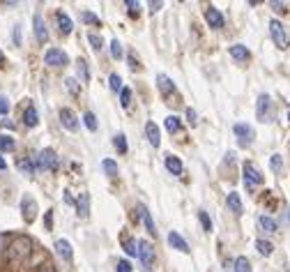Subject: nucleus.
I'll list each match as a JSON object with an SVG mask.
<instances>
[{
	"label": "nucleus",
	"instance_id": "1",
	"mask_svg": "<svg viewBox=\"0 0 290 272\" xmlns=\"http://www.w3.org/2000/svg\"><path fill=\"white\" fill-rule=\"evenodd\" d=\"M256 115H258V120L260 123H272L274 118V104L272 99H270V95H260L258 97V102H256Z\"/></svg>",
	"mask_w": 290,
	"mask_h": 272
},
{
	"label": "nucleus",
	"instance_id": "2",
	"mask_svg": "<svg viewBox=\"0 0 290 272\" xmlns=\"http://www.w3.org/2000/svg\"><path fill=\"white\" fill-rule=\"evenodd\" d=\"M37 168H42V171H53V168H58V155H55V150L53 148H44L39 152V157H37Z\"/></svg>",
	"mask_w": 290,
	"mask_h": 272
},
{
	"label": "nucleus",
	"instance_id": "3",
	"mask_svg": "<svg viewBox=\"0 0 290 272\" xmlns=\"http://www.w3.org/2000/svg\"><path fill=\"white\" fill-rule=\"evenodd\" d=\"M244 180H246V187L249 189H254V187H258V184H263V173H260V168L256 166V164H251V162H246L244 164Z\"/></svg>",
	"mask_w": 290,
	"mask_h": 272
},
{
	"label": "nucleus",
	"instance_id": "4",
	"mask_svg": "<svg viewBox=\"0 0 290 272\" xmlns=\"http://www.w3.org/2000/svg\"><path fill=\"white\" fill-rule=\"evenodd\" d=\"M270 33H272V39L274 44L279 46V49H288V35H286V28H283L281 21H274L270 23Z\"/></svg>",
	"mask_w": 290,
	"mask_h": 272
},
{
	"label": "nucleus",
	"instance_id": "5",
	"mask_svg": "<svg viewBox=\"0 0 290 272\" xmlns=\"http://www.w3.org/2000/svg\"><path fill=\"white\" fill-rule=\"evenodd\" d=\"M44 62L49 67H65L67 65V53L62 49H49L44 53Z\"/></svg>",
	"mask_w": 290,
	"mask_h": 272
},
{
	"label": "nucleus",
	"instance_id": "6",
	"mask_svg": "<svg viewBox=\"0 0 290 272\" xmlns=\"http://www.w3.org/2000/svg\"><path fill=\"white\" fill-rule=\"evenodd\" d=\"M233 132H235V136L239 139V145H242V148H246V145L251 143V139H254V127L246 123H238L233 127Z\"/></svg>",
	"mask_w": 290,
	"mask_h": 272
},
{
	"label": "nucleus",
	"instance_id": "7",
	"mask_svg": "<svg viewBox=\"0 0 290 272\" xmlns=\"http://www.w3.org/2000/svg\"><path fill=\"white\" fill-rule=\"evenodd\" d=\"M21 210H23V219L26 221H33L37 217V201L30 194H26V196L21 199Z\"/></svg>",
	"mask_w": 290,
	"mask_h": 272
},
{
	"label": "nucleus",
	"instance_id": "8",
	"mask_svg": "<svg viewBox=\"0 0 290 272\" xmlns=\"http://www.w3.org/2000/svg\"><path fill=\"white\" fill-rule=\"evenodd\" d=\"M28 252H30V240L28 237H18L14 247H12V258L14 261H21V258H26Z\"/></svg>",
	"mask_w": 290,
	"mask_h": 272
},
{
	"label": "nucleus",
	"instance_id": "9",
	"mask_svg": "<svg viewBox=\"0 0 290 272\" xmlns=\"http://www.w3.org/2000/svg\"><path fill=\"white\" fill-rule=\"evenodd\" d=\"M138 258H141V263L145 265V268H150L152 265V261H154V247L150 245V242H138Z\"/></svg>",
	"mask_w": 290,
	"mask_h": 272
},
{
	"label": "nucleus",
	"instance_id": "10",
	"mask_svg": "<svg viewBox=\"0 0 290 272\" xmlns=\"http://www.w3.org/2000/svg\"><path fill=\"white\" fill-rule=\"evenodd\" d=\"M33 28H35L37 42H39V44H46V39H49V33H46L44 18H42V14H39V12H37L35 17H33Z\"/></svg>",
	"mask_w": 290,
	"mask_h": 272
},
{
	"label": "nucleus",
	"instance_id": "11",
	"mask_svg": "<svg viewBox=\"0 0 290 272\" xmlns=\"http://www.w3.org/2000/svg\"><path fill=\"white\" fill-rule=\"evenodd\" d=\"M60 123L65 129H69V132H76L79 129V120H76V115L71 109H62L60 111Z\"/></svg>",
	"mask_w": 290,
	"mask_h": 272
},
{
	"label": "nucleus",
	"instance_id": "12",
	"mask_svg": "<svg viewBox=\"0 0 290 272\" xmlns=\"http://www.w3.org/2000/svg\"><path fill=\"white\" fill-rule=\"evenodd\" d=\"M168 245L175 247L177 252H182V254H189V245H187V240L180 236V233H175V231L168 233Z\"/></svg>",
	"mask_w": 290,
	"mask_h": 272
},
{
	"label": "nucleus",
	"instance_id": "13",
	"mask_svg": "<svg viewBox=\"0 0 290 272\" xmlns=\"http://www.w3.org/2000/svg\"><path fill=\"white\" fill-rule=\"evenodd\" d=\"M205 21L210 23V28H223V14L214 7L205 9Z\"/></svg>",
	"mask_w": 290,
	"mask_h": 272
},
{
	"label": "nucleus",
	"instance_id": "14",
	"mask_svg": "<svg viewBox=\"0 0 290 272\" xmlns=\"http://www.w3.org/2000/svg\"><path fill=\"white\" fill-rule=\"evenodd\" d=\"M145 136H148L150 145L152 148H159V143H161V132H159V127L154 123H148L145 125Z\"/></svg>",
	"mask_w": 290,
	"mask_h": 272
},
{
	"label": "nucleus",
	"instance_id": "15",
	"mask_svg": "<svg viewBox=\"0 0 290 272\" xmlns=\"http://www.w3.org/2000/svg\"><path fill=\"white\" fill-rule=\"evenodd\" d=\"M230 55H233L235 60H239V62H244V60H249V58H251V53H249V49H246L244 44L230 46Z\"/></svg>",
	"mask_w": 290,
	"mask_h": 272
},
{
	"label": "nucleus",
	"instance_id": "16",
	"mask_svg": "<svg viewBox=\"0 0 290 272\" xmlns=\"http://www.w3.org/2000/svg\"><path fill=\"white\" fill-rule=\"evenodd\" d=\"M55 249H58V256H60V258H65V261H71L74 252H71V245L67 242V240H58V242H55Z\"/></svg>",
	"mask_w": 290,
	"mask_h": 272
},
{
	"label": "nucleus",
	"instance_id": "17",
	"mask_svg": "<svg viewBox=\"0 0 290 272\" xmlns=\"http://www.w3.org/2000/svg\"><path fill=\"white\" fill-rule=\"evenodd\" d=\"M23 123H26L28 127H37V123H39V113H37V109L33 104L26 109V113H23Z\"/></svg>",
	"mask_w": 290,
	"mask_h": 272
},
{
	"label": "nucleus",
	"instance_id": "18",
	"mask_svg": "<svg viewBox=\"0 0 290 272\" xmlns=\"http://www.w3.org/2000/svg\"><path fill=\"white\" fill-rule=\"evenodd\" d=\"M166 168L173 176H180V173H182V162H180L175 155H166Z\"/></svg>",
	"mask_w": 290,
	"mask_h": 272
},
{
	"label": "nucleus",
	"instance_id": "19",
	"mask_svg": "<svg viewBox=\"0 0 290 272\" xmlns=\"http://www.w3.org/2000/svg\"><path fill=\"white\" fill-rule=\"evenodd\" d=\"M258 224H260V228H263L265 233H274V231L279 228V224H276L272 217H267V215H260V217H258Z\"/></svg>",
	"mask_w": 290,
	"mask_h": 272
},
{
	"label": "nucleus",
	"instance_id": "20",
	"mask_svg": "<svg viewBox=\"0 0 290 272\" xmlns=\"http://www.w3.org/2000/svg\"><path fill=\"white\" fill-rule=\"evenodd\" d=\"M138 212H141V219H143V224H145V228H148V233L150 236H157V231H154V221H152V217H150V210L141 205Z\"/></svg>",
	"mask_w": 290,
	"mask_h": 272
},
{
	"label": "nucleus",
	"instance_id": "21",
	"mask_svg": "<svg viewBox=\"0 0 290 272\" xmlns=\"http://www.w3.org/2000/svg\"><path fill=\"white\" fill-rule=\"evenodd\" d=\"M157 83H159V90H161L164 95H168V92H173V90H175L173 81L168 79V76H164V74H159V76H157Z\"/></svg>",
	"mask_w": 290,
	"mask_h": 272
},
{
	"label": "nucleus",
	"instance_id": "22",
	"mask_svg": "<svg viewBox=\"0 0 290 272\" xmlns=\"http://www.w3.org/2000/svg\"><path fill=\"white\" fill-rule=\"evenodd\" d=\"M79 215L85 219L88 217V212H90V194H81V199H79Z\"/></svg>",
	"mask_w": 290,
	"mask_h": 272
},
{
	"label": "nucleus",
	"instance_id": "23",
	"mask_svg": "<svg viewBox=\"0 0 290 272\" xmlns=\"http://www.w3.org/2000/svg\"><path fill=\"white\" fill-rule=\"evenodd\" d=\"M228 208L235 212V215H242V201H239L238 192H230L228 194Z\"/></svg>",
	"mask_w": 290,
	"mask_h": 272
},
{
	"label": "nucleus",
	"instance_id": "24",
	"mask_svg": "<svg viewBox=\"0 0 290 272\" xmlns=\"http://www.w3.org/2000/svg\"><path fill=\"white\" fill-rule=\"evenodd\" d=\"M14 148H17V141L12 139V136L0 134V152H12Z\"/></svg>",
	"mask_w": 290,
	"mask_h": 272
},
{
	"label": "nucleus",
	"instance_id": "25",
	"mask_svg": "<svg viewBox=\"0 0 290 272\" xmlns=\"http://www.w3.org/2000/svg\"><path fill=\"white\" fill-rule=\"evenodd\" d=\"M58 23H60V30H62V33H71V28H74L71 18L67 17L65 12H58Z\"/></svg>",
	"mask_w": 290,
	"mask_h": 272
},
{
	"label": "nucleus",
	"instance_id": "26",
	"mask_svg": "<svg viewBox=\"0 0 290 272\" xmlns=\"http://www.w3.org/2000/svg\"><path fill=\"white\" fill-rule=\"evenodd\" d=\"M113 145H115V150H118L120 155H127V139H124V134H115Z\"/></svg>",
	"mask_w": 290,
	"mask_h": 272
},
{
	"label": "nucleus",
	"instance_id": "27",
	"mask_svg": "<svg viewBox=\"0 0 290 272\" xmlns=\"http://www.w3.org/2000/svg\"><path fill=\"white\" fill-rule=\"evenodd\" d=\"M256 249L260 252L263 256H270L274 252V247H272V242H267V240H256Z\"/></svg>",
	"mask_w": 290,
	"mask_h": 272
},
{
	"label": "nucleus",
	"instance_id": "28",
	"mask_svg": "<svg viewBox=\"0 0 290 272\" xmlns=\"http://www.w3.org/2000/svg\"><path fill=\"white\" fill-rule=\"evenodd\" d=\"M120 104H122V109H129V106H132V88L120 90Z\"/></svg>",
	"mask_w": 290,
	"mask_h": 272
},
{
	"label": "nucleus",
	"instance_id": "29",
	"mask_svg": "<svg viewBox=\"0 0 290 272\" xmlns=\"http://www.w3.org/2000/svg\"><path fill=\"white\" fill-rule=\"evenodd\" d=\"M83 125L88 127L90 132H97V118H95V113H92V111H88V113L83 115Z\"/></svg>",
	"mask_w": 290,
	"mask_h": 272
},
{
	"label": "nucleus",
	"instance_id": "30",
	"mask_svg": "<svg viewBox=\"0 0 290 272\" xmlns=\"http://www.w3.org/2000/svg\"><path fill=\"white\" fill-rule=\"evenodd\" d=\"M177 129H180V118H175V115H168V118H166V132L175 134Z\"/></svg>",
	"mask_w": 290,
	"mask_h": 272
},
{
	"label": "nucleus",
	"instance_id": "31",
	"mask_svg": "<svg viewBox=\"0 0 290 272\" xmlns=\"http://www.w3.org/2000/svg\"><path fill=\"white\" fill-rule=\"evenodd\" d=\"M235 272H251V263H249V258L239 256L238 261H235Z\"/></svg>",
	"mask_w": 290,
	"mask_h": 272
},
{
	"label": "nucleus",
	"instance_id": "32",
	"mask_svg": "<svg viewBox=\"0 0 290 272\" xmlns=\"http://www.w3.org/2000/svg\"><path fill=\"white\" fill-rule=\"evenodd\" d=\"M88 42L92 44L95 51H102V46H104V39H102L99 35H95V33H88Z\"/></svg>",
	"mask_w": 290,
	"mask_h": 272
},
{
	"label": "nucleus",
	"instance_id": "33",
	"mask_svg": "<svg viewBox=\"0 0 290 272\" xmlns=\"http://www.w3.org/2000/svg\"><path fill=\"white\" fill-rule=\"evenodd\" d=\"M102 166H104V171L108 173V176H118V164H115L113 159H104Z\"/></svg>",
	"mask_w": 290,
	"mask_h": 272
},
{
	"label": "nucleus",
	"instance_id": "34",
	"mask_svg": "<svg viewBox=\"0 0 290 272\" xmlns=\"http://www.w3.org/2000/svg\"><path fill=\"white\" fill-rule=\"evenodd\" d=\"M111 55H113L115 60L122 58V44H120L118 39H111Z\"/></svg>",
	"mask_w": 290,
	"mask_h": 272
},
{
	"label": "nucleus",
	"instance_id": "35",
	"mask_svg": "<svg viewBox=\"0 0 290 272\" xmlns=\"http://www.w3.org/2000/svg\"><path fill=\"white\" fill-rule=\"evenodd\" d=\"M17 166L21 168V171H23V173H28V176H33V173H35V162H33V164H30V162H28V159H21V162H18Z\"/></svg>",
	"mask_w": 290,
	"mask_h": 272
},
{
	"label": "nucleus",
	"instance_id": "36",
	"mask_svg": "<svg viewBox=\"0 0 290 272\" xmlns=\"http://www.w3.org/2000/svg\"><path fill=\"white\" fill-rule=\"evenodd\" d=\"M270 166H272L274 173H281V168H283V159H281V155H272V159H270Z\"/></svg>",
	"mask_w": 290,
	"mask_h": 272
},
{
	"label": "nucleus",
	"instance_id": "37",
	"mask_svg": "<svg viewBox=\"0 0 290 272\" xmlns=\"http://www.w3.org/2000/svg\"><path fill=\"white\" fill-rule=\"evenodd\" d=\"M198 219H201L203 228H205V233H210V231H212V221H210V217H207V212L201 210V212H198Z\"/></svg>",
	"mask_w": 290,
	"mask_h": 272
},
{
	"label": "nucleus",
	"instance_id": "38",
	"mask_svg": "<svg viewBox=\"0 0 290 272\" xmlns=\"http://www.w3.org/2000/svg\"><path fill=\"white\" fill-rule=\"evenodd\" d=\"M65 88L69 90L71 95H79V83H76V79H65Z\"/></svg>",
	"mask_w": 290,
	"mask_h": 272
},
{
	"label": "nucleus",
	"instance_id": "39",
	"mask_svg": "<svg viewBox=\"0 0 290 272\" xmlns=\"http://www.w3.org/2000/svg\"><path fill=\"white\" fill-rule=\"evenodd\" d=\"M124 249H127L129 256H138V242H134V240H127V242H124Z\"/></svg>",
	"mask_w": 290,
	"mask_h": 272
},
{
	"label": "nucleus",
	"instance_id": "40",
	"mask_svg": "<svg viewBox=\"0 0 290 272\" xmlns=\"http://www.w3.org/2000/svg\"><path fill=\"white\" fill-rule=\"evenodd\" d=\"M76 67H79V72H81V79H83V81H90V72H88V67H85V62L79 60V62H76Z\"/></svg>",
	"mask_w": 290,
	"mask_h": 272
},
{
	"label": "nucleus",
	"instance_id": "41",
	"mask_svg": "<svg viewBox=\"0 0 290 272\" xmlns=\"http://www.w3.org/2000/svg\"><path fill=\"white\" fill-rule=\"evenodd\" d=\"M111 90H122V79L118 76V74H111Z\"/></svg>",
	"mask_w": 290,
	"mask_h": 272
},
{
	"label": "nucleus",
	"instance_id": "42",
	"mask_svg": "<svg viewBox=\"0 0 290 272\" xmlns=\"http://www.w3.org/2000/svg\"><path fill=\"white\" fill-rule=\"evenodd\" d=\"M9 113V99L5 95H0V115H7Z\"/></svg>",
	"mask_w": 290,
	"mask_h": 272
},
{
	"label": "nucleus",
	"instance_id": "43",
	"mask_svg": "<svg viewBox=\"0 0 290 272\" xmlns=\"http://www.w3.org/2000/svg\"><path fill=\"white\" fill-rule=\"evenodd\" d=\"M127 7H129V12H132V17H136V14H138V9H141V5H138L136 0H129V2H127Z\"/></svg>",
	"mask_w": 290,
	"mask_h": 272
},
{
	"label": "nucleus",
	"instance_id": "44",
	"mask_svg": "<svg viewBox=\"0 0 290 272\" xmlns=\"http://www.w3.org/2000/svg\"><path fill=\"white\" fill-rule=\"evenodd\" d=\"M118 272H132V263L129 261H120L118 263Z\"/></svg>",
	"mask_w": 290,
	"mask_h": 272
},
{
	"label": "nucleus",
	"instance_id": "45",
	"mask_svg": "<svg viewBox=\"0 0 290 272\" xmlns=\"http://www.w3.org/2000/svg\"><path fill=\"white\" fill-rule=\"evenodd\" d=\"M83 21H85V23H99V18H97L95 14H90V12H83Z\"/></svg>",
	"mask_w": 290,
	"mask_h": 272
},
{
	"label": "nucleus",
	"instance_id": "46",
	"mask_svg": "<svg viewBox=\"0 0 290 272\" xmlns=\"http://www.w3.org/2000/svg\"><path fill=\"white\" fill-rule=\"evenodd\" d=\"M272 9L279 12V14H283V12H286V5H283V2H272Z\"/></svg>",
	"mask_w": 290,
	"mask_h": 272
},
{
	"label": "nucleus",
	"instance_id": "47",
	"mask_svg": "<svg viewBox=\"0 0 290 272\" xmlns=\"http://www.w3.org/2000/svg\"><path fill=\"white\" fill-rule=\"evenodd\" d=\"M5 247H7V236H5V233H0V254L5 252Z\"/></svg>",
	"mask_w": 290,
	"mask_h": 272
},
{
	"label": "nucleus",
	"instance_id": "48",
	"mask_svg": "<svg viewBox=\"0 0 290 272\" xmlns=\"http://www.w3.org/2000/svg\"><path fill=\"white\" fill-rule=\"evenodd\" d=\"M187 118H189V123H191V125H196V111H193V109L187 111Z\"/></svg>",
	"mask_w": 290,
	"mask_h": 272
},
{
	"label": "nucleus",
	"instance_id": "49",
	"mask_svg": "<svg viewBox=\"0 0 290 272\" xmlns=\"http://www.w3.org/2000/svg\"><path fill=\"white\" fill-rule=\"evenodd\" d=\"M14 42H17V44H21V30H18V26L14 28Z\"/></svg>",
	"mask_w": 290,
	"mask_h": 272
},
{
	"label": "nucleus",
	"instance_id": "50",
	"mask_svg": "<svg viewBox=\"0 0 290 272\" xmlns=\"http://www.w3.org/2000/svg\"><path fill=\"white\" fill-rule=\"evenodd\" d=\"M159 7H161V2H157V0L150 2V12H159Z\"/></svg>",
	"mask_w": 290,
	"mask_h": 272
},
{
	"label": "nucleus",
	"instance_id": "51",
	"mask_svg": "<svg viewBox=\"0 0 290 272\" xmlns=\"http://www.w3.org/2000/svg\"><path fill=\"white\" fill-rule=\"evenodd\" d=\"M0 125H2V127H7V129H14V123H9V120H2Z\"/></svg>",
	"mask_w": 290,
	"mask_h": 272
},
{
	"label": "nucleus",
	"instance_id": "52",
	"mask_svg": "<svg viewBox=\"0 0 290 272\" xmlns=\"http://www.w3.org/2000/svg\"><path fill=\"white\" fill-rule=\"evenodd\" d=\"M65 203H69V205H74V203H76V201H74V199H71L69 194H65Z\"/></svg>",
	"mask_w": 290,
	"mask_h": 272
},
{
	"label": "nucleus",
	"instance_id": "53",
	"mask_svg": "<svg viewBox=\"0 0 290 272\" xmlns=\"http://www.w3.org/2000/svg\"><path fill=\"white\" fill-rule=\"evenodd\" d=\"M5 168H7V162H5V159L0 157V171H5Z\"/></svg>",
	"mask_w": 290,
	"mask_h": 272
},
{
	"label": "nucleus",
	"instance_id": "54",
	"mask_svg": "<svg viewBox=\"0 0 290 272\" xmlns=\"http://www.w3.org/2000/svg\"><path fill=\"white\" fill-rule=\"evenodd\" d=\"M0 60H2V51H0Z\"/></svg>",
	"mask_w": 290,
	"mask_h": 272
},
{
	"label": "nucleus",
	"instance_id": "55",
	"mask_svg": "<svg viewBox=\"0 0 290 272\" xmlns=\"http://www.w3.org/2000/svg\"><path fill=\"white\" fill-rule=\"evenodd\" d=\"M288 123H290V113H288Z\"/></svg>",
	"mask_w": 290,
	"mask_h": 272
}]
</instances>
